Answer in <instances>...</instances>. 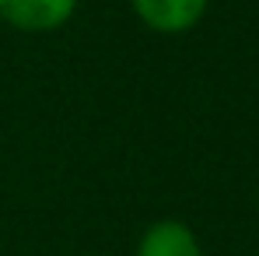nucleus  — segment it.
<instances>
[{"instance_id":"nucleus-1","label":"nucleus","mask_w":259,"mask_h":256,"mask_svg":"<svg viewBox=\"0 0 259 256\" xmlns=\"http://www.w3.org/2000/svg\"><path fill=\"white\" fill-rule=\"evenodd\" d=\"M77 0H0V21L18 32H53L67 25Z\"/></svg>"},{"instance_id":"nucleus-2","label":"nucleus","mask_w":259,"mask_h":256,"mask_svg":"<svg viewBox=\"0 0 259 256\" xmlns=\"http://www.w3.org/2000/svg\"><path fill=\"white\" fill-rule=\"evenodd\" d=\"M133 14L161 35H182L189 28L200 25V18L207 14L210 0H130Z\"/></svg>"},{"instance_id":"nucleus-3","label":"nucleus","mask_w":259,"mask_h":256,"mask_svg":"<svg viewBox=\"0 0 259 256\" xmlns=\"http://www.w3.org/2000/svg\"><path fill=\"white\" fill-rule=\"evenodd\" d=\"M137 256H203L196 232L179 221V217H161L147 225V232L137 242Z\"/></svg>"}]
</instances>
